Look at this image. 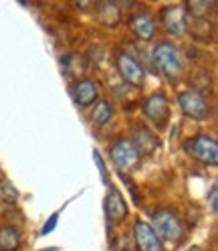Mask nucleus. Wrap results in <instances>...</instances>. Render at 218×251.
I'll use <instances>...</instances> for the list:
<instances>
[{
  "label": "nucleus",
  "instance_id": "obj_19",
  "mask_svg": "<svg viewBox=\"0 0 218 251\" xmlns=\"http://www.w3.org/2000/svg\"><path fill=\"white\" fill-rule=\"evenodd\" d=\"M93 160H95V164H97V168H99V172H101V180H103L105 184H109V178H107V168H105V162H103V158H101L99 150H93Z\"/></svg>",
  "mask_w": 218,
  "mask_h": 251
},
{
  "label": "nucleus",
  "instance_id": "obj_11",
  "mask_svg": "<svg viewBox=\"0 0 218 251\" xmlns=\"http://www.w3.org/2000/svg\"><path fill=\"white\" fill-rule=\"evenodd\" d=\"M105 213L111 223H121L128 217V205L117 188H109V193L105 197Z\"/></svg>",
  "mask_w": 218,
  "mask_h": 251
},
{
  "label": "nucleus",
  "instance_id": "obj_12",
  "mask_svg": "<svg viewBox=\"0 0 218 251\" xmlns=\"http://www.w3.org/2000/svg\"><path fill=\"white\" fill-rule=\"evenodd\" d=\"M130 25H131L133 35L142 41H150L155 35V23L148 12H135L130 21Z\"/></svg>",
  "mask_w": 218,
  "mask_h": 251
},
{
  "label": "nucleus",
  "instance_id": "obj_14",
  "mask_svg": "<svg viewBox=\"0 0 218 251\" xmlns=\"http://www.w3.org/2000/svg\"><path fill=\"white\" fill-rule=\"evenodd\" d=\"M133 138L135 140H131V142H133V146L137 148L139 154L142 152L144 154H152L155 148H158V138H155L153 132L148 130V128H135Z\"/></svg>",
  "mask_w": 218,
  "mask_h": 251
},
{
  "label": "nucleus",
  "instance_id": "obj_7",
  "mask_svg": "<svg viewBox=\"0 0 218 251\" xmlns=\"http://www.w3.org/2000/svg\"><path fill=\"white\" fill-rule=\"evenodd\" d=\"M144 114L148 120H152L158 128H164L168 118H170V105L164 93H153L144 103Z\"/></svg>",
  "mask_w": 218,
  "mask_h": 251
},
{
  "label": "nucleus",
  "instance_id": "obj_6",
  "mask_svg": "<svg viewBox=\"0 0 218 251\" xmlns=\"http://www.w3.org/2000/svg\"><path fill=\"white\" fill-rule=\"evenodd\" d=\"M117 69H119V75L123 77L126 83H130L137 89L146 85V71L142 65H139V61L133 59L130 53L121 51L117 55Z\"/></svg>",
  "mask_w": 218,
  "mask_h": 251
},
{
  "label": "nucleus",
  "instance_id": "obj_10",
  "mask_svg": "<svg viewBox=\"0 0 218 251\" xmlns=\"http://www.w3.org/2000/svg\"><path fill=\"white\" fill-rule=\"evenodd\" d=\"M71 98L77 105L87 107L91 103H95L99 98V85L93 79H81L71 87Z\"/></svg>",
  "mask_w": 218,
  "mask_h": 251
},
{
  "label": "nucleus",
  "instance_id": "obj_13",
  "mask_svg": "<svg viewBox=\"0 0 218 251\" xmlns=\"http://www.w3.org/2000/svg\"><path fill=\"white\" fill-rule=\"evenodd\" d=\"M97 8V21L105 26H117L121 23V8L113 0H105L101 4H95Z\"/></svg>",
  "mask_w": 218,
  "mask_h": 251
},
{
  "label": "nucleus",
  "instance_id": "obj_1",
  "mask_svg": "<svg viewBox=\"0 0 218 251\" xmlns=\"http://www.w3.org/2000/svg\"><path fill=\"white\" fill-rule=\"evenodd\" d=\"M152 61H153V65L158 67V71L164 73L166 77H170V79H178L186 69V63H184L180 49L174 43H168V41H160L153 47Z\"/></svg>",
  "mask_w": 218,
  "mask_h": 251
},
{
  "label": "nucleus",
  "instance_id": "obj_5",
  "mask_svg": "<svg viewBox=\"0 0 218 251\" xmlns=\"http://www.w3.org/2000/svg\"><path fill=\"white\" fill-rule=\"evenodd\" d=\"M111 160L121 172H133L139 166V152L131 140L119 138L111 146Z\"/></svg>",
  "mask_w": 218,
  "mask_h": 251
},
{
  "label": "nucleus",
  "instance_id": "obj_15",
  "mask_svg": "<svg viewBox=\"0 0 218 251\" xmlns=\"http://www.w3.org/2000/svg\"><path fill=\"white\" fill-rule=\"evenodd\" d=\"M21 233L12 225L0 227V251H19L21 249Z\"/></svg>",
  "mask_w": 218,
  "mask_h": 251
},
{
  "label": "nucleus",
  "instance_id": "obj_8",
  "mask_svg": "<svg viewBox=\"0 0 218 251\" xmlns=\"http://www.w3.org/2000/svg\"><path fill=\"white\" fill-rule=\"evenodd\" d=\"M133 237L139 251H164V245L158 235H155V231L152 229V225L142 221V219H137L133 225Z\"/></svg>",
  "mask_w": 218,
  "mask_h": 251
},
{
  "label": "nucleus",
  "instance_id": "obj_17",
  "mask_svg": "<svg viewBox=\"0 0 218 251\" xmlns=\"http://www.w3.org/2000/svg\"><path fill=\"white\" fill-rule=\"evenodd\" d=\"M0 199L8 202V205H14V202L19 201V191L14 188V184L10 180H4L2 186H0Z\"/></svg>",
  "mask_w": 218,
  "mask_h": 251
},
{
  "label": "nucleus",
  "instance_id": "obj_18",
  "mask_svg": "<svg viewBox=\"0 0 218 251\" xmlns=\"http://www.w3.org/2000/svg\"><path fill=\"white\" fill-rule=\"evenodd\" d=\"M59 217H61V211H55L49 219H46V223H44V227H43V235H49V233H53L55 231V227H57V223H59Z\"/></svg>",
  "mask_w": 218,
  "mask_h": 251
},
{
  "label": "nucleus",
  "instance_id": "obj_21",
  "mask_svg": "<svg viewBox=\"0 0 218 251\" xmlns=\"http://www.w3.org/2000/svg\"><path fill=\"white\" fill-rule=\"evenodd\" d=\"M0 182H2V175H0Z\"/></svg>",
  "mask_w": 218,
  "mask_h": 251
},
{
  "label": "nucleus",
  "instance_id": "obj_3",
  "mask_svg": "<svg viewBox=\"0 0 218 251\" xmlns=\"http://www.w3.org/2000/svg\"><path fill=\"white\" fill-rule=\"evenodd\" d=\"M184 148L200 164H204V166H216L218 164V144L208 134H196L194 138L186 140Z\"/></svg>",
  "mask_w": 218,
  "mask_h": 251
},
{
  "label": "nucleus",
  "instance_id": "obj_9",
  "mask_svg": "<svg viewBox=\"0 0 218 251\" xmlns=\"http://www.w3.org/2000/svg\"><path fill=\"white\" fill-rule=\"evenodd\" d=\"M162 25L170 35L174 37H182L186 33V12L184 6H176L170 4L162 8Z\"/></svg>",
  "mask_w": 218,
  "mask_h": 251
},
{
  "label": "nucleus",
  "instance_id": "obj_16",
  "mask_svg": "<svg viewBox=\"0 0 218 251\" xmlns=\"http://www.w3.org/2000/svg\"><path fill=\"white\" fill-rule=\"evenodd\" d=\"M111 116H113V105L107 100L95 101V105H93V109H91V120L97 126H105L109 120H111Z\"/></svg>",
  "mask_w": 218,
  "mask_h": 251
},
{
  "label": "nucleus",
  "instance_id": "obj_4",
  "mask_svg": "<svg viewBox=\"0 0 218 251\" xmlns=\"http://www.w3.org/2000/svg\"><path fill=\"white\" fill-rule=\"evenodd\" d=\"M178 103L182 107V112L198 122H204L212 116V107L206 100V96L198 89H188V91H182L178 96Z\"/></svg>",
  "mask_w": 218,
  "mask_h": 251
},
{
  "label": "nucleus",
  "instance_id": "obj_2",
  "mask_svg": "<svg viewBox=\"0 0 218 251\" xmlns=\"http://www.w3.org/2000/svg\"><path fill=\"white\" fill-rule=\"evenodd\" d=\"M152 229L155 231V235L160 237V241L178 245L184 237V225L180 221V217L168 209H158L152 215Z\"/></svg>",
  "mask_w": 218,
  "mask_h": 251
},
{
  "label": "nucleus",
  "instance_id": "obj_20",
  "mask_svg": "<svg viewBox=\"0 0 218 251\" xmlns=\"http://www.w3.org/2000/svg\"><path fill=\"white\" fill-rule=\"evenodd\" d=\"M208 202H210V213H212V215H216V213H218V197H216V184H212V188H210Z\"/></svg>",
  "mask_w": 218,
  "mask_h": 251
}]
</instances>
